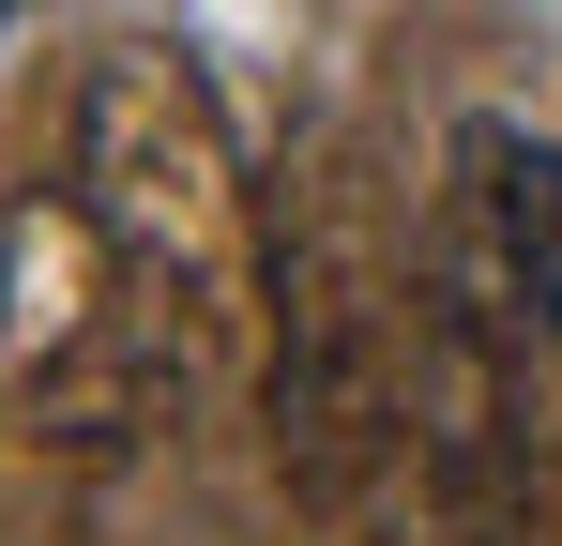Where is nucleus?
I'll list each match as a JSON object with an SVG mask.
<instances>
[{"label":"nucleus","instance_id":"nucleus-3","mask_svg":"<svg viewBox=\"0 0 562 546\" xmlns=\"http://www.w3.org/2000/svg\"><path fill=\"white\" fill-rule=\"evenodd\" d=\"M122 334H137V273H122V243L92 228V197H77V182H61V197H15V213H0V395L122 350Z\"/></svg>","mask_w":562,"mask_h":546},{"label":"nucleus","instance_id":"nucleus-2","mask_svg":"<svg viewBox=\"0 0 562 546\" xmlns=\"http://www.w3.org/2000/svg\"><path fill=\"white\" fill-rule=\"evenodd\" d=\"M411 379H426V273H395L350 197H304L274 228V470L319 532H366L395 486H426L411 455Z\"/></svg>","mask_w":562,"mask_h":546},{"label":"nucleus","instance_id":"nucleus-1","mask_svg":"<svg viewBox=\"0 0 562 546\" xmlns=\"http://www.w3.org/2000/svg\"><path fill=\"white\" fill-rule=\"evenodd\" d=\"M77 197L137 273V334L168 379H274V197L244 168L228 106L168 46H106L77 77Z\"/></svg>","mask_w":562,"mask_h":546},{"label":"nucleus","instance_id":"nucleus-4","mask_svg":"<svg viewBox=\"0 0 562 546\" xmlns=\"http://www.w3.org/2000/svg\"><path fill=\"white\" fill-rule=\"evenodd\" d=\"M457 228L517 273L532 319H562V152L532 122H457Z\"/></svg>","mask_w":562,"mask_h":546}]
</instances>
